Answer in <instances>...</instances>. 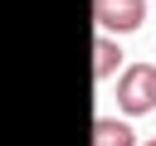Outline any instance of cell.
Listing matches in <instances>:
<instances>
[{
  "mask_svg": "<svg viewBox=\"0 0 156 146\" xmlns=\"http://www.w3.org/2000/svg\"><path fill=\"white\" fill-rule=\"evenodd\" d=\"M141 146H156V136H151V141H141Z\"/></svg>",
  "mask_w": 156,
  "mask_h": 146,
  "instance_id": "cell-5",
  "label": "cell"
},
{
  "mask_svg": "<svg viewBox=\"0 0 156 146\" xmlns=\"http://www.w3.org/2000/svg\"><path fill=\"white\" fill-rule=\"evenodd\" d=\"M117 107L122 117L156 112V63H127L117 73Z\"/></svg>",
  "mask_w": 156,
  "mask_h": 146,
  "instance_id": "cell-1",
  "label": "cell"
},
{
  "mask_svg": "<svg viewBox=\"0 0 156 146\" xmlns=\"http://www.w3.org/2000/svg\"><path fill=\"white\" fill-rule=\"evenodd\" d=\"M93 24L98 34H112V39L136 34L146 24V0H93Z\"/></svg>",
  "mask_w": 156,
  "mask_h": 146,
  "instance_id": "cell-2",
  "label": "cell"
},
{
  "mask_svg": "<svg viewBox=\"0 0 156 146\" xmlns=\"http://www.w3.org/2000/svg\"><path fill=\"white\" fill-rule=\"evenodd\" d=\"M117 68H122V44H117L112 34H98V39H93V78L107 83Z\"/></svg>",
  "mask_w": 156,
  "mask_h": 146,
  "instance_id": "cell-4",
  "label": "cell"
},
{
  "mask_svg": "<svg viewBox=\"0 0 156 146\" xmlns=\"http://www.w3.org/2000/svg\"><path fill=\"white\" fill-rule=\"evenodd\" d=\"M93 146H141L127 117H98L93 122Z\"/></svg>",
  "mask_w": 156,
  "mask_h": 146,
  "instance_id": "cell-3",
  "label": "cell"
}]
</instances>
